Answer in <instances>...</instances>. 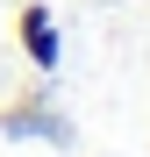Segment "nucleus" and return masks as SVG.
Wrapping results in <instances>:
<instances>
[{"mask_svg": "<svg viewBox=\"0 0 150 157\" xmlns=\"http://www.w3.org/2000/svg\"><path fill=\"white\" fill-rule=\"evenodd\" d=\"M21 50H29L36 71H57V57H64V43H57V14H50L43 0L21 7Z\"/></svg>", "mask_w": 150, "mask_h": 157, "instance_id": "nucleus-1", "label": "nucleus"}]
</instances>
